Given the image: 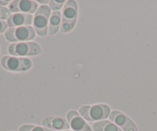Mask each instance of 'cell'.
<instances>
[{
  "instance_id": "1",
  "label": "cell",
  "mask_w": 157,
  "mask_h": 131,
  "mask_svg": "<svg viewBox=\"0 0 157 131\" xmlns=\"http://www.w3.org/2000/svg\"><path fill=\"white\" fill-rule=\"evenodd\" d=\"M78 17V5L75 1L66 2L61 12V31L64 33L71 32L76 24Z\"/></svg>"
},
{
  "instance_id": "2",
  "label": "cell",
  "mask_w": 157,
  "mask_h": 131,
  "mask_svg": "<svg viewBox=\"0 0 157 131\" xmlns=\"http://www.w3.org/2000/svg\"><path fill=\"white\" fill-rule=\"evenodd\" d=\"M79 114L88 121L99 122L109 117L110 109L106 104L82 106L79 109Z\"/></svg>"
},
{
  "instance_id": "3",
  "label": "cell",
  "mask_w": 157,
  "mask_h": 131,
  "mask_svg": "<svg viewBox=\"0 0 157 131\" xmlns=\"http://www.w3.org/2000/svg\"><path fill=\"white\" fill-rule=\"evenodd\" d=\"M51 14V9L48 6H40L35 13L33 28L39 36L44 37L47 35Z\"/></svg>"
},
{
  "instance_id": "4",
  "label": "cell",
  "mask_w": 157,
  "mask_h": 131,
  "mask_svg": "<svg viewBox=\"0 0 157 131\" xmlns=\"http://www.w3.org/2000/svg\"><path fill=\"white\" fill-rule=\"evenodd\" d=\"M9 52L15 56H32L42 52L41 46L33 42L12 43L9 46Z\"/></svg>"
},
{
  "instance_id": "5",
  "label": "cell",
  "mask_w": 157,
  "mask_h": 131,
  "mask_svg": "<svg viewBox=\"0 0 157 131\" xmlns=\"http://www.w3.org/2000/svg\"><path fill=\"white\" fill-rule=\"evenodd\" d=\"M35 31L31 26L9 28L6 31L5 37L9 42L22 43L32 40L35 36Z\"/></svg>"
},
{
  "instance_id": "6",
  "label": "cell",
  "mask_w": 157,
  "mask_h": 131,
  "mask_svg": "<svg viewBox=\"0 0 157 131\" xmlns=\"http://www.w3.org/2000/svg\"><path fill=\"white\" fill-rule=\"evenodd\" d=\"M1 64L4 69L12 72H22L32 67V61L28 58L15 56H3Z\"/></svg>"
},
{
  "instance_id": "7",
  "label": "cell",
  "mask_w": 157,
  "mask_h": 131,
  "mask_svg": "<svg viewBox=\"0 0 157 131\" xmlns=\"http://www.w3.org/2000/svg\"><path fill=\"white\" fill-rule=\"evenodd\" d=\"M109 117L112 123L116 124L124 131H138L137 127L133 120L120 111H113L110 113Z\"/></svg>"
},
{
  "instance_id": "8",
  "label": "cell",
  "mask_w": 157,
  "mask_h": 131,
  "mask_svg": "<svg viewBox=\"0 0 157 131\" xmlns=\"http://www.w3.org/2000/svg\"><path fill=\"white\" fill-rule=\"evenodd\" d=\"M9 9L12 12H22L25 14L35 13L38 10V4L35 1L16 0L9 4Z\"/></svg>"
},
{
  "instance_id": "9",
  "label": "cell",
  "mask_w": 157,
  "mask_h": 131,
  "mask_svg": "<svg viewBox=\"0 0 157 131\" xmlns=\"http://www.w3.org/2000/svg\"><path fill=\"white\" fill-rule=\"evenodd\" d=\"M67 120L73 131H93L91 127L77 111H69L67 114Z\"/></svg>"
},
{
  "instance_id": "10",
  "label": "cell",
  "mask_w": 157,
  "mask_h": 131,
  "mask_svg": "<svg viewBox=\"0 0 157 131\" xmlns=\"http://www.w3.org/2000/svg\"><path fill=\"white\" fill-rule=\"evenodd\" d=\"M42 125L47 129H52V130H68L70 128V125L67 120L58 117H47L43 120Z\"/></svg>"
},
{
  "instance_id": "11",
  "label": "cell",
  "mask_w": 157,
  "mask_h": 131,
  "mask_svg": "<svg viewBox=\"0 0 157 131\" xmlns=\"http://www.w3.org/2000/svg\"><path fill=\"white\" fill-rule=\"evenodd\" d=\"M33 18L31 14L15 13L8 18L7 24L10 28L30 26L33 23Z\"/></svg>"
},
{
  "instance_id": "12",
  "label": "cell",
  "mask_w": 157,
  "mask_h": 131,
  "mask_svg": "<svg viewBox=\"0 0 157 131\" xmlns=\"http://www.w3.org/2000/svg\"><path fill=\"white\" fill-rule=\"evenodd\" d=\"M61 13L58 12H53L51 14L48 23V33L50 35H53L58 32L61 28Z\"/></svg>"
},
{
  "instance_id": "13",
  "label": "cell",
  "mask_w": 157,
  "mask_h": 131,
  "mask_svg": "<svg viewBox=\"0 0 157 131\" xmlns=\"http://www.w3.org/2000/svg\"><path fill=\"white\" fill-rule=\"evenodd\" d=\"M94 131H122L116 124L108 120H101L93 124Z\"/></svg>"
},
{
  "instance_id": "14",
  "label": "cell",
  "mask_w": 157,
  "mask_h": 131,
  "mask_svg": "<svg viewBox=\"0 0 157 131\" xmlns=\"http://www.w3.org/2000/svg\"><path fill=\"white\" fill-rule=\"evenodd\" d=\"M18 131H51L50 129L45 127L39 126H34V125H23L19 128Z\"/></svg>"
},
{
  "instance_id": "15",
  "label": "cell",
  "mask_w": 157,
  "mask_h": 131,
  "mask_svg": "<svg viewBox=\"0 0 157 131\" xmlns=\"http://www.w3.org/2000/svg\"><path fill=\"white\" fill-rule=\"evenodd\" d=\"M65 3V1L52 0V1H49V8H50L51 10H53L54 12H58V10H60L64 6Z\"/></svg>"
},
{
  "instance_id": "16",
  "label": "cell",
  "mask_w": 157,
  "mask_h": 131,
  "mask_svg": "<svg viewBox=\"0 0 157 131\" xmlns=\"http://www.w3.org/2000/svg\"><path fill=\"white\" fill-rule=\"evenodd\" d=\"M10 15H11L9 9L0 6V20H2V21L6 19L8 20V18L10 17Z\"/></svg>"
},
{
  "instance_id": "17",
  "label": "cell",
  "mask_w": 157,
  "mask_h": 131,
  "mask_svg": "<svg viewBox=\"0 0 157 131\" xmlns=\"http://www.w3.org/2000/svg\"><path fill=\"white\" fill-rule=\"evenodd\" d=\"M8 28V24L7 23H6L5 21L2 20H0V33H2L5 31L7 30Z\"/></svg>"
},
{
  "instance_id": "18",
  "label": "cell",
  "mask_w": 157,
  "mask_h": 131,
  "mask_svg": "<svg viewBox=\"0 0 157 131\" xmlns=\"http://www.w3.org/2000/svg\"><path fill=\"white\" fill-rule=\"evenodd\" d=\"M10 2V1H0V6H6V5H8Z\"/></svg>"
},
{
  "instance_id": "19",
  "label": "cell",
  "mask_w": 157,
  "mask_h": 131,
  "mask_svg": "<svg viewBox=\"0 0 157 131\" xmlns=\"http://www.w3.org/2000/svg\"><path fill=\"white\" fill-rule=\"evenodd\" d=\"M38 2L43 3L44 4V3H49V1H38Z\"/></svg>"
},
{
  "instance_id": "20",
  "label": "cell",
  "mask_w": 157,
  "mask_h": 131,
  "mask_svg": "<svg viewBox=\"0 0 157 131\" xmlns=\"http://www.w3.org/2000/svg\"><path fill=\"white\" fill-rule=\"evenodd\" d=\"M64 131H70V130H64Z\"/></svg>"
}]
</instances>
